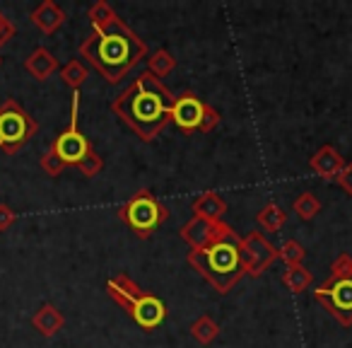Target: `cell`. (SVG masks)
Segmentation results:
<instances>
[{
  "mask_svg": "<svg viewBox=\"0 0 352 348\" xmlns=\"http://www.w3.org/2000/svg\"><path fill=\"white\" fill-rule=\"evenodd\" d=\"M314 300L321 303L340 327H352V256L347 252L336 256L328 269V278L314 290Z\"/></svg>",
  "mask_w": 352,
  "mask_h": 348,
  "instance_id": "cell-4",
  "label": "cell"
},
{
  "mask_svg": "<svg viewBox=\"0 0 352 348\" xmlns=\"http://www.w3.org/2000/svg\"><path fill=\"white\" fill-rule=\"evenodd\" d=\"M311 283H314V276L304 264L302 266H287V269L283 271V285L289 290V293H294V295L304 293Z\"/></svg>",
  "mask_w": 352,
  "mask_h": 348,
  "instance_id": "cell-18",
  "label": "cell"
},
{
  "mask_svg": "<svg viewBox=\"0 0 352 348\" xmlns=\"http://www.w3.org/2000/svg\"><path fill=\"white\" fill-rule=\"evenodd\" d=\"M12 37H15V25H12V22L0 12V46H6Z\"/></svg>",
  "mask_w": 352,
  "mask_h": 348,
  "instance_id": "cell-29",
  "label": "cell"
},
{
  "mask_svg": "<svg viewBox=\"0 0 352 348\" xmlns=\"http://www.w3.org/2000/svg\"><path fill=\"white\" fill-rule=\"evenodd\" d=\"M222 223H225V221L210 223V221H203V218L193 216L191 221L182 225V230H179V237H182V240L186 242L191 249H203V247H208L217 235H220Z\"/></svg>",
  "mask_w": 352,
  "mask_h": 348,
  "instance_id": "cell-11",
  "label": "cell"
},
{
  "mask_svg": "<svg viewBox=\"0 0 352 348\" xmlns=\"http://www.w3.org/2000/svg\"><path fill=\"white\" fill-rule=\"evenodd\" d=\"M169 208L150 192V189H138L121 208H118V221L128 225L135 237L150 240L157 232V227L169 221Z\"/></svg>",
  "mask_w": 352,
  "mask_h": 348,
  "instance_id": "cell-5",
  "label": "cell"
},
{
  "mask_svg": "<svg viewBox=\"0 0 352 348\" xmlns=\"http://www.w3.org/2000/svg\"><path fill=\"white\" fill-rule=\"evenodd\" d=\"M278 259L285 266H302L304 259H307V249L297 240H285L283 247L278 249Z\"/></svg>",
  "mask_w": 352,
  "mask_h": 348,
  "instance_id": "cell-24",
  "label": "cell"
},
{
  "mask_svg": "<svg viewBox=\"0 0 352 348\" xmlns=\"http://www.w3.org/2000/svg\"><path fill=\"white\" fill-rule=\"evenodd\" d=\"M0 63H3V59H0Z\"/></svg>",
  "mask_w": 352,
  "mask_h": 348,
  "instance_id": "cell-31",
  "label": "cell"
},
{
  "mask_svg": "<svg viewBox=\"0 0 352 348\" xmlns=\"http://www.w3.org/2000/svg\"><path fill=\"white\" fill-rule=\"evenodd\" d=\"M186 261L220 295H227L246 276L244 259H241V237L227 223H222L220 235L210 245L188 252Z\"/></svg>",
  "mask_w": 352,
  "mask_h": 348,
  "instance_id": "cell-3",
  "label": "cell"
},
{
  "mask_svg": "<svg viewBox=\"0 0 352 348\" xmlns=\"http://www.w3.org/2000/svg\"><path fill=\"white\" fill-rule=\"evenodd\" d=\"M292 211L297 213L302 221H314V218L321 213V201H318V196L316 194H311V192H304V194H299L297 198H294V203H292Z\"/></svg>",
  "mask_w": 352,
  "mask_h": 348,
  "instance_id": "cell-23",
  "label": "cell"
},
{
  "mask_svg": "<svg viewBox=\"0 0 352 348\" xmlns=\"http://www.w3.org/2000/svg\"><path fill=\"white\" fill-rule=\"evenodd\" d=\"M206 107L208 104L203 102L193 90H186V92H182L179 97H174L171 114H169V123H174L182 133L201 131L203 116H206Z\"/></svg>",
  "mask_w": 352,
  "mask_h": 348,
  "instance_id": "cell-9",
  "label": "cell"
},
{
  "mask_svg": "<svg viewBox=\"0 0 352 348\" xmlns=\"http://www.w3.org/2000/svg\"><path fill=\"white\" fill-rule=\"evenodd\" d=\"M25 70L32 75V78H36V80H49L51 75L58 70V59H56V56L51 54L49 49L39 46V49H34L25 59Z\"/></svg>",
  "mask_w": 352,
  "mask_h": 348,
  "instance_id": "cell-16",
  "label": "cell"
},
{
  "mask_svg": "<svg viewBox=\"0 0 352 348\" xmlns=\"http://www.w3.org/2000/svg\"><path fill=\"white\" fill-rule=\"evenodd\" d=\"M191 336L201 346H210L217 336H220V324L210 317V314H201L196 322L191 324Z\"/></svg>",
  "mask_w": 352,
  "mask_h": 348,
  "instance_id": "cell-19",
  "label": "cell"
},
{
  "mask_svg": "<svg viewBox=\"0 0 352 348\" xmlns=\"http://www.w3.org/2000/svg\"><path fill=\"white\" fill-rule=\"evenodd\" d=\"M32 327H34L36 331L41 334V336L51 338V336H56V334H58L60 329L65 327V317H63V312L56 307V305L44 303L39 309H36L34 317H32Z\"/></svg>",
  "mask_w": 352,
  "mask_h": 348,
  "instance_id": "cell-14",
  "label": "cell"
},
{
  "mask_svg": "<svg viewBox=\"0 0 352 348\" xmlns=\"http://www.w3.org/2000/svg\"><path fill=\"white\" fill-rule=\"evenodd\" d=\"M39 131L36 119L17 99H6L0 104V150L6 155H17Z\"/></svg>",
  "mask_w": 352,
  "mask_h": 348,
  "instance_id": "cell-6",
  "label": "cell"
},
{
  "mask_svg": "<svg viewBox=\"0 0 352 348\" xmlns=\"http://www.w3.org/2000/svg\"><path fill=\"white\" fill-rule=\"evenodd\" d=\"M174 68H176V59L171 56V51H166V49H157L155 54L147 59V73H152L157 80L174 73Z\"/></svg>",
  "mask_w": 352,
  "mask_h": 348,
  "instance_id": "cell-22",
  "label": "cell"
},
{
  "mask_svg": "<svg viewBox=\"0 0 352 348\" xmlns=\"http://www.w3.org/2000/svg\"><path fill=\"white\" fill-rule=\"evenodd\" d=\"M116 17H118L116 10L109 6L107 0H97L87 10V20H89V25H92V32H99V30H104V27H109Z\"/></svg>",
  "mask_w": 352,
  "mask_h": 348,
  "instance_id": "cell-21",
  "label": "cell"
},
{
  "mask_svg": "<svg viewBox=\"0 0 352 348\" xmlns=\"http://www.w3.org/2000/svg\"><path fill=\"white\" fill-rule=\"evenodd\" d=\"M30 17H32V25H34L36 30L46 37L56 34V32L65 25V20H68L65 10L58 6V3H54V0H44V3H39V6L32 10Z\"/></svg>",
  "mask_w": 352,
  "mask_h": 348,
  "instance_id": "cell-13",
  "label": "cell"
},
{
  "mask_svg": "<svg viewBox=\"0 0 352 348\" xmlns=\"http://www.w3.org/2000/svg\"><path fill=\"white\" fill-rule=\"evenodd\" d=\"M241 259H244L246 276L258 278L278 261V247L270 245L263 232L254 230L241 237Z\"/></svg>",
  "mask_w": 352,
  "mask_h": 348,
  "instance_id": "cell-8",
  "label": "cell"
},
{
  "mask_svg": "<svg viewBox=\"0 0 352 348\" xmlns=\"http://www.w3.org/2000/svg\"><path fill=\"white\" fill-rule=\"evenodd\" d=\"M256 223L268 232H280L285 227V223H287V213H285V208L278 206V203H265V206L256 213Z\"/></svg>",
  "mask_w": 352,
  "mask_h": 348,
  "instance_id": "cell-17",
  "label": "cell"
},
{
  "mask_svg": "<svg viewBox=\"0 0 352 348\" xmlns=\"http://www.w3.org/2000/svg\"><path fill=\"white\" fill-rule=\"evenodd\" d=\"M191 211L196 218H203V221H210V223H220L222 216L227 213V201L217 192H206L191 203Z\"/></svg>",
  "mask_w": 352,
  "mask_h": 348,
  "instance_id": "cell-15",
  "label": "cell"
},
{
  "mask_svg": "<svg viewBox=\"0 0 352 348\" xmlns=\"http://www.w3.org/2000/svg\"><path fill=\"white\" fill-rule=\"evenodd\" d=\"M15 211H12L8 203H0V232H6L8 227H12V223H15Z\"/></svg>",
  "mask_w": 352,
  "mask_h": 348,
  "instance_id": "cell-30",
  "label": "cell"
},
{
  "mask_svg": "<svg viewBox=\"0 0 352 348\" xmlns=\"http://www.w3.org/2000/svg\"><path fill=\"white\" fill-rule=\"evenodd\" d=\"M51 150L60 157L68 167H78L89 152L94 150L89 138L80 131V92H73V102H70V123L65 131H60L51 143Z\"/></svg>",
  "mask_w": 352,
  "mask_h": 348,
  "instance_id": "cell-7",
  "label": "cell"
},
{
  "mask_svg": "<svg viewBox=\"0 0 352 348\" xmlns=\"http://www.w3.org/2000/svg\"><path fill=\"white\" fill-rule=\"evenodd\" d=\"M336 184L347 194V196H352V162H345V167H342L340 174L336 177Z\"/></svg>",
  "mask_w": 352,
  "mask_h": 348,
  "instance_id": "cell-28",
  "label": "cell"
},
{
  "mask_svg": "<svg viewBox=\"0 0 352 348\" xmlns=\"http://www.w3.org/2000/svg\"><path fill=\"white\" fill-rule=\"evenodd\" d=\"M220 121H222L220 112H217L215 107H210V104H208V107H206V116H203V123H201V133L215 131V128L220 126Z\"/></svg>",
  "mask_w": 352,
  "mask_h": 348,
  "instance_id": "cell-27",
  "label": "cell"
},
{
  "mask_svg": "<svg viewBox=\"0 0 352 348\" xmlns=\"http://www.w3.org/2000/svg\"><path fill=\"white\" fill-rule=\"evenodd\" d=\"M345 157L338 152L336 145H321L311 157H309V167L314 174L323 179V182H336V177L340 174V170L345 167Z\"/></svg>",
  "mask_w": 352,
  "mask_h": 348,
  "instance_id": "cell-12",
  "label": "cell"
},
{
  "mask_svg": "<svg viewBox=\"0 0 352 348\" xmlns=\"http://www.w3.org/2000/svg\"><path fill=\"white\" fill-rule=\"evenodd\" d=\"M78 170H80V174H85V177H87V179L97 177L99 172L104 170V160H102V155H99L97 150H92L87 157H85L82 162H80Z\"/></svg>",
  "mask_w": 352,
  "mask_h": 348,
  "instance_id": "cell-26",
  "label": "cell"
},
{
  "mask_svg": "<svg viewBox=\"0 0 352 348\" xmlns=\"http://www.w3.org/2000/svg\"><path fill=\"white\" fill-rule=\"evenodd\" d=\"M80 56L107 80L116 85L147 56V44L121 20L111 22L99 32H92L80 44Z\"/></svg>",
  "mask_w": 352,
  "mask_h": 348,
  "instance_id": "cell-2",
  "label": "cell"
},
{
  "mask_svg": "<svg viewBox=\"0 0 352 348\" xmlns=\"http://www.w3.org/2000/svg\"><path fill=\"white\" fill-rule=\"evenodd\" d=\"M87 78H89V70L85 68V63L80 59L68 61V63L60 68V80H63L73 92H80V88H82Z\"/></svg>",
  "mask_w": 352,
  "mask_h": 348,
  "instance_id": "cell-20",
  "label": "cell"
},
{
  "mask_svg": "<svg viewBox=\"0 0 352 348\" xmlns=\"http://www.w3.org/2000/svg\"><path fill=\"white\" fill-rule=\"evenodd\" d=\"M126 312L131 314V319L140 329L155 331V329L166 319V305H164V300L157 298L155 293L140 290V293L133 298V303L126 307Z\"/></svg>",
  "mask_w": 352,
  "mask_h": 348,
  "instance_id": "cell-10",
  "label": "cell"
},
{
  "mask_svg": "<svg viewBox=\"0 0 352 348\" xmlns=\"http://www.w3.org/2000/svg\"><path fill=\"white\" fill-rule=\"evenodd\" d=\"M171 104H174L171 90L145 70L140 78H135V83L128 85L118 97H113L111 112L142 143H152L169 123Z\"/></svg>",
  "mask_w": 352,
  "mask_h": 348,
  "instance_id": "cell-1",
  "label": "cell"
},
{
  "mask_svg": "<svg viewBox=\"0 0 352 348\" xmlns=\"http://www.w3.org/2000/svg\"><path fill=\"white\" fill-rule=\"evenodd\" d=\"M39 165H41V170H44L46 174H49V177H60V174L65 172V167H68L63 160H60L58 155H56L54 150H51V147L44 152V155H41Z\"/></svg>",
  "mask_w": 352,
  "mask_h": 348,
  "instance_id": "cell-25",
  "label": "cell"
}]
</instances>
